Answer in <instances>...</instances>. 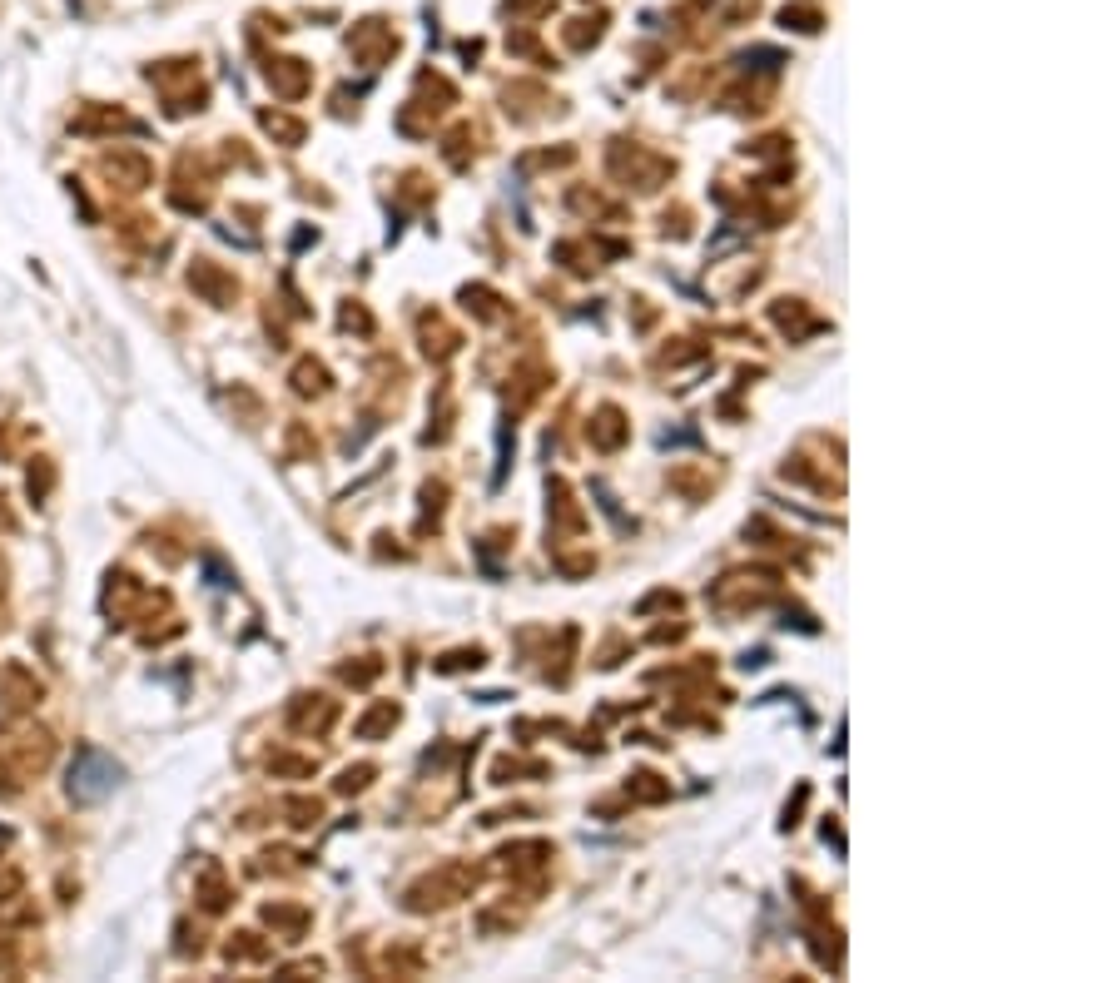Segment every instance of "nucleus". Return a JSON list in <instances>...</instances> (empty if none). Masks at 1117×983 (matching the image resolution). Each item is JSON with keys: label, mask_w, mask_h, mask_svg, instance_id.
I'll return each mask as SVG.
<instances>
[{"label": "nucleus", "mask_w": 1117, "mask_h": 983, "mask_svg": "<svg viewBox=\"0 0 1117 983\" xmlns=\"http://www.w3.org/2000/svg\"><path fill=\"white\" fill-rule=\"evenodd\" d=\"M115 780H120V770L100 755H80V770H70V790L80 800H100L105 790H115Z\"/></svg>", "instance_id": "nucleus-1"}]
</instances>
